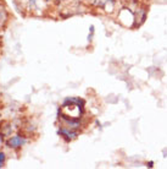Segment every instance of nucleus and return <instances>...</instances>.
I'll list each match as a JSON object with an SVG mask.
<instances>
[{
    "label": "nucleus",
    "mask_w": 167,
    "mask_h": 169,
    "mask_svg": "<svg viewBox=\"0 0 167 169\" xmlns=\"http://www.w3.org/2000/svg\"><path fill=\"white\" fill-rule=\"evenodd\" d=\"M26 144V140L21 136H12L9 141H8V145L12 148H18L21 146H23Z\"/></svg>",
    "instance_id": "obj_2"
},
{
    "label": "nucleus",
    "mask_w": 167,
    "mask_h": 169,
    "mask_svg": "<svg viewBox=\"0 0 167 169\" xmlns=\"http://www.w3.org/2000/svg\"><path fill=\"white\" fill-rule=\"evenodd\" d=\"M17 2L28 9H42V5L47 4V0H17Z\"/></svg>",
    "instance_id": "obj_1"
},
{
    "label": "nucleus",
    "mask_w": 167,
    "mask_h": 169,
    "mask_svg": "<svg viewBox=\"0 0 167 169\" xmlns=\"http://www.w3.org/2000/svg\"><path fill=\"white\" fill-rule=\"evenodd\" d=\"M2 15H3V9L0 8V18H2Z\"/></svg>",
    "instance_id": "obj_4"
},
{
    "label": "nucleus",
    "mask_w": 167,
    "mask_h": 169,
    "mask_svg": "<svg viewBox=\"0 0 167 169\" xmlns=\"http://www.w3.org/2000/svg\"><path fill=\"white\" fill-rule=\"evenodd\" d=\"M5 163V154L3 152H0V168H2Z\"/></svg>",
    "instance_id": "obj_3"
},
{
    "label": "nucleus",
    "mask_w": 167,
    "mask_h": 169,
    "mask_svg": "<svg viewBox=\"0 0 167 169\" xmlns=\"http://www.w3.org/2000/svg\"><path fill=\"white\" fill-rule=\"evenodd\" d=\"M92 2H95V0H92Z\"/></svg>",
    "instance_id": "obj_5"
}]
</instances>
